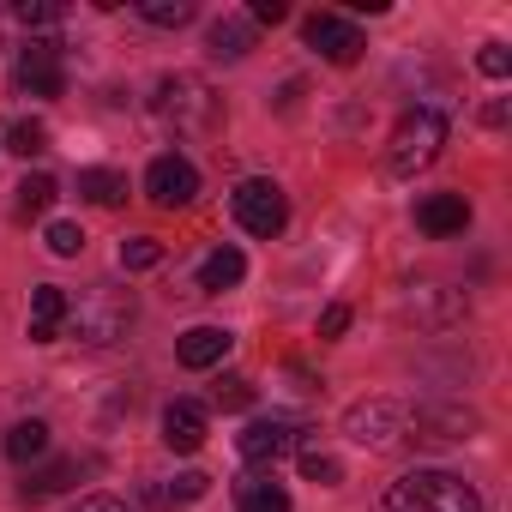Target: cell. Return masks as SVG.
I'll return each instance as SVG.
<instances>
[{"mask_svg": "<svg viewBox=\"0 0 512 512\" xmlns=\"http://www.w3.org/2000/svg\"><path fill=\"white\" fill-rule=\"evenodd\" d=\"M211 398H217V410H247V404H253V386H247V380H223Z\"/></svg>", "mask_w": 512, "mask_h": 512, "instance_id": "f546056e", "label": "cell"}, {"mask_svg": "<svg viewBox=\"0 0 512 512\" xmlns=\"http://www.w3.org/2000/svg\"><path fill=\"white\" fill-rule=\"evenodd\" d=\"M235 500H241V512H290V494H284V482H272V476H241Z\"/></svg>", "mask_w": 512, "mask_h": 512, "instance_id": "d6986e66", "label": "cell"}, {"mask_svg": "<svg viewBox=\"0 0 512 512\" xmlns=\"http://www.w3.org/2000/svg\"><path fill=\"white\" fill-rule=\"evenodd\" d=\"M290 7H284V0H253V19H260V25H278Z\"/></svg>", "mask_w": 512, "mask_h": 512, "instance_id": "e575fe53", "label": "cell"}, {"mask_svg": "<svg viewBox=\"0 0 512 512\" xmlns=\"http://www.w3.org/2000/svg\"><path fill=\"white\" fill-rule=\"evenodd\" d=\"M133 290H115V284H91L79 302H67V332L79 338V344H121L127 338V326H133Z\"/></svg>", "mask_w": 512, "mask_h": 512, "instance_id": "7a4b0ae2", "label": "cell"}, {"mask_svg": "<svg viewBox=\"0 0 512 512\" xmlns=\"http://www.w3.org/2000/svg\"><path fill=\"white\" fill-rule=\"evenodd\" d=\"M79 247H85V229H79V223H67V217H55V223H49V253H61V260H73Z\"/></svg>", "mask_w": 512, "mask_h": 512, "instance_id": "83f0119b", "label": "cell"}, {"mask_svg": "<svg viewBox=\"0 0 512 512\" xmlns=\"http://www.w3.org/2000/svg\"><path fill=\"white\" fill-rule=\"evenodd\" d=\"M386 512H482V500L452 470H410L386 488Z\"/></svg>", "mask_w": 512, "mask_h": 512, "instance_id": "3957f363", "label": "cell"}, {"mask_svg": "<svg viewBox=\"0 0 512 512\" xmlns=\"http://www.w3.org/2000/svg\"><path fill=\"white\" fill-rule=\"evenodd\" d=\"M205 434H211V416H205L199 398H175V404L163 410V446H169V452H199Z\"/></svg>", "mask_w": 512, "mask_h": 512, "instance_id": "7c38bea8", "label": "cell"}, {"mask_svg": "<svg viewBox=\"0 0 512 512\" xmlns=\"http://www.w3.org/2000/svg\"><path fill=\"white\" fill-rule=\"evenodd\" d=\"M302 31H308V49H320L332 67H356V61H362V49H368V43H362V31H356V25H344L338 13H314Z\"/></svg>", "mask_w": 512, "mask_h": 512, "instance_id": "8fae6325", "label": "cell"}, {"mask_svg": "<svg viewBox=\"0 0 512 512\" xmlns=\"http://www.w3.org/2000/svg\"><path fill=\"white\" fill-rule=\"evenodd\" d=\"M55 175H25V187H19V217H43L49 205H55Z\"/></svg>", "mask_w": 512, "mask_h": 512, "instance_id": "cb8c5ba5", "label": "cell"}, {"mask_svg": "<svg viewBox=\"0 0 512 512\" xmlns=\"http://www.w3.org/2000/svg\"><path fill=\"white\" fill-rule=\"evenodd\" d=\"M205 488H211V476H205V470H181V476H175V488H169V494H175V500H199V494H205Z\"/></svg>", "mask_w": 512, "mask_h": 512, "instance_id": "1f68e13d", "label": "cell"}, {"mask_svg": "<svg viewBox=\"0 0 512 512\" xmlns=\"http://www.w3.org/2000/svg\"><path fill=\"white\" fill-rule=\"evenodd\" d=\"M19 19L25 25H61V7L55 0H19Z\"/></svg>", "mask_w": 512, "mask_h": 512, "instance_id": "4dcf8cb0", "label": "cell"}, {"mask_svg": "<svg viewBox=\"0 0 512 512\" xmlns=\"http://www.w3.org/2000/svg\"><path fill=\"white\" fill-rule=\"evenodd\" d=\"M446 145V115L440 109H410L398 127H392V145H386V169L392 175H416L440 157Z\"/></svg>", "mask_w": 512, "mask_h": 512, "instance_id": "277c9868", "label": "cell"}, {"mask_svg": "<svg viewBox=\"0 0 512 512\" xmlns=\"http://www.w3.org/2000/svg\"><path fill=\"white\" fill-rule=\"evenodd\" d=\"M344 332H350V308H338V302H332V308L320 314V338H344Z\"/></svg>", "mask_w": 512, "mask_h": 512, "instance_id": "d6a6232c", "label": "cell"}, {"mask_svg": "<svg viewBox=\"0 0 512 512\" xmlns=\"http://www.w3.org/2000/svg\"><path fill=\"white\" fill-rule=\"evenodd\" d=\"M151 266H163V241L127 235V241H121V272H151Z\"/></svg>", "mask_w": 512, "mask_h": 512, "instance_id": "603a6c76", "label": "cell"}, {"mask_svg": "<svg viewBox=\"0 0 512 512\" xmlns=\"http://www.w3.org/2000/svg\"><path fill=\"white\" fill-rule=\"evenodd\" d=\"M247 278V260H241V247H217L205 253V266H199V296H223Z\"/></svg>", "mask_w": 512, "mask_h": 512, "instance_id": "e0dca14e", "label": "cell"}, {"mask_svg": "<svg viewBox=\"0 0 512 512\" xmlns=\"http://www.w3.org/2000/svg\"><path fill=\"white\" fill-rule=\"evenodd\" d=\"M404 320H416V326H452V320H464V296L440 290V284H416L404 296Z\"/></svg>", "mask_w": 512, "mask_h": 512, "instance_id": "5bb4252c", "label": "cell"}, {"mask_svg": "<svg viewBox=\"0 0 512 512\" xmlns=\"http://www.w3.org/2000/svg\"><path fill=\"white\" fill-rule=\"evenodd\" d=\"M85 476V464L79 458H55V464H43V470H31V482H25V494L31 500H49V494H61V488H73Z\"/></svg>", "mask_w": 512, "mask_h": 512, "instance_id": "ffe728a7", "label": "cell"}, {"mask_svg": "<svg viewBox=\"0 0 512 512\" xmlns=\"http://www.w3.org/2000/svg\"><path fill=\"white\" fill-rule=\"evenodd\" d=\"M151 115L169 127V133H181V139H205V133H217V97H211V85L205 79H193V73H169L163 85H157V97H151Z\"/></svg>", "mask_w": 512, "mask_h": 512, "instance_id": "6da1fadb", "label": "cell"}, {"mask_svg": "<svg viewBox=\"0 0 512 512\" xmlns=\"http://www.w3.org/2000/svg\"><path fill=\"white\" fill-rule=\"evenodd\" d=\"M19 91L25 97H61L67 91V67H61V43H49V37H31L25 43V55H19Z\"/></svg>", "mask_w": 512, "mask_h": 512, "instance_id": "9c48e42d", "label": "cell"}, {"mask_svg": "<svg viewBox=\"0 0 512 512\" xmlns=\"http://www.w3.org/2000/svg\"><path fill=\"white\" fill-rule=\"evenodd\" d=\"M235 446H241L247 464H278L284 452L302 446V422H296V416H260V422H247V428L235 434Z\"/></svg>", "mask_w": 512, "mask_h": 512, "instance_id": "ba28073f", "label": "cell"}, {"mask_svg": "<svg viewBox=\"0 0 512 512\" xmlns=\"http://www.w3.org/2000/svg\"><path fill=\"white\" fill-rule=\"evenodd\" d=\"M229 344H235V338H229L223 326H193V332L175 338V356H181V368L199 374V368H217V362L229 356Z\"/></svg>", "mask_w": 512, "mask_h": 512, "instance_id": "9a60e30c", "label": "cell"}, {"mask_svg": "<svg viewBox=\"0 0 512 512\" xmlns=\"http://www.w3.org/2000/svg\"><path fill=\"white\" fill-rule=\"evenodd\" d=\"M139 19H145V25L175 31V25H187V19H193V0H139Z\"/></svg>", "mask_w": 512, "mask_h": 512, "instance_id": "d4e9b609", "label": "cell"}, {"mask_svg": "<svg viewBox=\"0 0 512 512\" xmlns=\"http://www.w3.org/2000/svg\"><path fill=\"white\" fill-rule=\"evenodd\" d=\"M145 193H151V205L181 211V205H193V193H199V169L169 151V157H157V163L145 169Z\"/></svg>", "mask_w": 512, "mask_h": 512, "instance_id": "30bf717a", "label": "cell"}, {"mask_svg": "<svg viewBox=\"0 0 512 512\" xmlns=\"http://www.w3.org/2000/svg\"><path fill=\"white\" fill-rule=\"evenodd\" d=\"M404 422H410V410H404L398 398H362V404H350L344 434H350L356 446H368V452H386V446L404 440Z\"/></svg>", "mask_w": 512, "mask_h": 512, "instance_id": "5b68a950", "label": "cell"}, {"mask_svg": "<svg viewBox=\"0 0 512 512\" xmlns=\"http://www.w3.org/2000/svg\"><path fill=\"white\" fill-rule=\"evenodd\" d=\"M73 512H133L127 500H115V494H91V500H79Z\"/></svg>", "mask_w": 512, "mask_h": 512, "instance_id": "836d02e7", "label": "cell"}, {"mask_svg": "<svg viewBox=\"0 0 512 512\" xmlns=\"http://www.w3.org/2000/svg\"><path fill=\"white\" fill-rule=\"evenodd\" d=\"M205 49H211L217 61H241V55L253 49V25H247V19H217V25L205 31Z\"/></svg>", "mask_w": 512, "mask_h": 512, "instance_id": "ac0fdd59", "label": "cell"}, {"mask_svg": "<svg viewBox=\"0 0 512 512\" xmlns=\"http://www.w3.org/2000/svg\"><path fill=\"white\" fill-rule=\"evenodd\" d=\"M229 211H235V223H241L247 235H266V241L290 223V199H284L278 181H241L235 199H229Z\"/></svg>", "mask_w": 512, "mask_h": 512, "instance_id": "8992f818", "label": "cell"}, {"mask_svg": "<svg viewBox=\"0 0 512 512\" xmlns=\"http://www.w3.org/2000/svg\"><path fill=\"white\" fill-rule=\"evenodd\" d=\"M302 476H308V482H320V488H338V482H344V464H338L332 452L308 446V452H302Z\"/></svg>", "mask_w": 512, "mask_h": 512, "instance_id": "4316f807", "label": "cell"}, {"mask_svg": "<svg viewBox=\"0 0 512 512\" xmlns=\"http://www.w3.org/2000/svg\"><path fill=\"white\" fill-rule=\"evenodd\" d=\"M464 223H470L464 193H428V199H416V229L422 235L446 241V235H464Z\"/></svg>", "mask_w": 512, "mask_h": 512, "instance_id": "4fadbf2b", "label": "cell"}, {"mask_svg": "<svg viewBox=\"0 0 512 512\" xmlns=\"http://www.w3.org/2000/svg\"><path fill=\"white\" fill-rule=\"evenodd\" d=\"M49 452V422H19V428H7V458L13 464H37Z\"/></svg>", "mask_w": 512, "mask_h": 512, "instance_id": "44dd1931", "label": "cell"}, {"mask_svg": "<svg viewBox=\"0 0 512 512\" xmlns=\"http://www.w3.org/2000/svg\"><path fill=\"white\" fill-rule=\"evenodd\" d=\"M61 326H67V290H55V284L31 290V344H55Z\"/></svg>", "mask_w": 512, "mask_h": 512, "instance_id": "2e32d148", "label": "cell"}, {"mask_svg": "<svg viewBox=\"0 0 512 512\" xmlns=\"http://www.w3.org/2000/svg\"><path fill=\"white\" fill-rule=\"evenodd\" d=\"M476 67H482L488 79H506V73H512V55H506V43H482V55H476Z\"/></svg>", "mask_w": 512, "mask_h": 512, "instance_id": "f1b7e54d", "label": "cell"}, {"mask_svg": "<svg viewBox=\"0 0 512 512\" xmlns=\"http://www.w3.org/2000/svg\"><path fill=\"white\" fill-rule=\"evenodd\" d=\"M7 151H19V157H43V151H49V127H43V121H13Z\"/></svg>", "mask_w": 512, "mask_h": 512, "instance_id": "484cf974", "label": "cell"}, {"mask_svg": "<svg viewBox=\"0 0 512 512\" xmlns=\"http://www.w3.org/2000/svg\"><path fill=\"white\" fill-rule=\"evenodd\" d=\"M476 434V410L464 404H416V416L404 422V440L416 446H458Z\"/></svg>", "mask_w": 512, "mask_h": 512, "instance_id": "52a82bcc", "label": "cell"}, {"mask_svg": "<svg viewBox=\"0 0 512 512\" xmlns=\"http://www.w3.org/2000/svg\"><path fill=\"white\" fill-rule=\"evenodd\" d=\"M79 193H85L91 205H121V199H127V175H115V169H85V175H79Z\"/></svg>", "mask_w": 512, "mask_h": 512, "instance_id": "7402d4cb", "label": "cell"}]
</instances>
